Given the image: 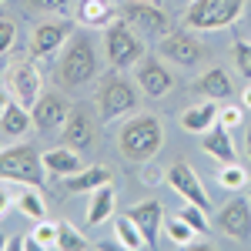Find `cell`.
I'll return each instance as SVG.
<instances>
[{
	"label": "cell",
	"instance_id": "obj_1",
	"mask_svg": "<svg viewBox=\"0 0 251 251\" xmlns=\"http://www.w3.org/2000/svg\"><path fill=\"white\" fill-rule=\"evenodd\" d=\"M161 144H164V124L154 114H134L127 124H121V131H117L121 154H124V161H134V164L154 161Z\"/></svg>",
	"mask_w": 251,
	"mask_h": 251
},
{
	"label": "cell",
	"instance_id": "obj_2",
	"mask_svg": "<svg viewBox=\"0 0 251 251\" xmlns=\"http://www.w3.org/2000/svg\"><path fill=\"white\" fill-rule=\"evenodd\" d=\"M97 77V50L94 40L87 34H71V40L60 47V60H57V84L74 91L84 87Z\"/></svg>",
	"mask_w": 251,
	"mask_h": 251
},
{
	"label": "cell",
	"instance_id": "obj_3",
	"mask_svg": "<svg viewBox=\"0 0 251 251\" xmlns=\"http://www.w3.org/2000/svg\"><path fill=\"white\" fill-rule=\"evenodd\" d=\"M0 181H14V184H47V168L44 154L30 144H14V148H0Z\"/></svg>",
	"mask_w": 251,
	"mask_h": 251
},
{
	"label": "cell",
	"instance_id": "obj_4",
	"mask_svg": "<svg viewBox=\"0 0 251 251\" xmlns=\"http://www.w3.org/2000/svg\"><path fill=\"white\" fill-rule=\"evenodd\" d=\"M104 50H107V64L114 71H131L144 57V37L124 17H117L111 27H104Z\"/></svg>",
	"mask_w": 251,
	"mask_h": 251
},
{
	"label": "cell",
	"instance_id": "obj_5",
	"mask_svg": "<svg viewBox=\"0 0 251 251\" xmlns=\"http://www.w3.org/2000/svg\"><path fill=\"white\" fill-rule=\"evenodd\" d=\"M97 114H100V124H111L117 117H127L137 111V87L131 80H124L121 74H111L97 84Z\"/></svg>",
	"mask_w": 251,
	"mask_h": 251
},
{
	"label": "cell",
	"instance_id": "obj_6",
	"mask_svg": "<svg viewBox=\"0 0 251 251\" xmlns=\"http://www.w3.org/2000/svg\"><path fill=\"white\" fill-rule=\"evenodd\" d=\"M245 0H191L184 10V24L191 30H221L241 17Z\"/></svg>",
	"mask_w": 251,
	"mask_h": 251
},
{
	"label": "cell",
	"instance_id": "obj_7",
	"mask_svg": "<svg viewBox=\"0 0 251 251\" xmlns=\"http://www.w3.org/2000/svg\"><path fill=\"white\" fill-rule=\"evenodd\" d=\"M121 17L127 20L144 40H161L174 30L168 10L164 7H154V3H124L121 7Z\"/></svg>",
	"mask_w": 251,
	"mask_h": 251
},
{
	"label": "cell",
	"instance_id": "obj_8",
	"mask_svg": "<svg viewBox=\"0 0 251 251\" xmlns=\"http://www.w3.org/2000/svg\"><path fill=\"white\" fill-rule=\"evenodd\" d=\"M7 87H10L14 100H20L24 107H34L37 97L44 94V74L34 60H14L7 67Z\"/></svg>",
	"mask_w": 251,
	"mask_h": 251
},
{
	"label": "cell",
	"instance_id": "obj_9",
	"mask_svg": "<svg viewBox=\"0 0 251 251\" xmlns=\"http://www.w3.org/2000/svg\"><path fill=\"white\" fill-rule=\"evenodd\" d=\"M214 225H218V231L228 234L231 241H238V245H251V201L234 191L231 201L221 204Z\"/></svg>",
	"mask_w": 251,
	"mask_h": 251
},
{
	"label": "cell",
	"instance_id": "obj_10",
	"mask_svg": "<svg viewBox=\"0 0 251 251\" xmlns=\"http://www.w3.org/2000/svg\"><path fill=\"white\" fill-rule=\"evenodd\" d=\"M157 50L168 64H177V67H198L204 60V44L191 30H171L168 37L157 40Z\"/></svg>",
	"mask_w": 251,
	"mask_h": 251
},
{
	"label": "cell",
	"instance_id": "obj_11",
	"mask_svg": "<svg viewBox=\"0 0 251 251\" xmlns=\"http://www.w3.org/2000/svg\"><path fill=\"white\" fill-rule=\"evenodd\" d=\"M164 181L171 184V191L181 198V201H191V204H198V208H211V201H208V191H204V184H201V177H198V171H194L188 161H177V164H171L168 168V174H164Z\"/></svg>",
	"mask_w": 251,
	"mask_h": 251
},
{
	"label": "cell",
	"instance_id": "obj_12",
	"mask_svg": "<svg viewBox=\"0 0 251 251\" xmlns=\"http://www.w3.org/2000/svg\"><path fill=\"white\" fill-rule=\"evenodd\" d=\"M94 137H97V121L94 114L87 111V107H71V114L64 121V127H60V141L67 144V148H74V151H91L94 148Z\"/></svg>",
	"mask_w": 251,
	"mask_h": 251
},
{
	"label": "cell",
	"instance_id": "obj_13",
	"mask_svg": "<svg viewBox=\"0 0 251 251\" xmlns=\"http://www.w3.org/2000/svg\"><path fill=\"white\" fill-rule=\"evenodd\" d=\"M71 34H74V20H44V24H37L34 34H30L34 57H54L71 40Z\"/></svg>",
	"mask_w": 251,
	"mask_h": 251
},
{
	"label": "cell",
	"instance_id": "obj_14",
	"mask_svg": "<svg viewBox=\"0 0 251 251\" xmlns=\"http://www.w3.org/2000/svg\"><path fill=\"white\" fill-rule=\"evenodd\" d=\"M134 77H137V87H141L148 97H154V100H157V97H164L174 87L171 71H168L157 57H151V54H144V57L134 64Z\"/></svg>",
	"mask_w": 251,
	"mask_h": 251
},
{
	"label": "cell",
	"instance_id": "obj_15",
	"mask_svg": "<svg viewBox=\"0 0 251 251\" xmlns=\"http://www.w3.org/2000/svg\"><path fill=\"white\" fill-rule=\"evenodd\" d=\"M30 114H34L37 131H57V127H64V121L71 114V104L64 94H40L37 104L30 107Z\"/></svg>",
	"mask_w": 251,
	"mask_h": 251
},
{
	"label": "cell",
	"instance_id": "obj_16",
	"mask_svg": "<svg viewBox=\"0 0 251 251\" xmlns=\"http://www.w3.org/2000/svg\"><path fill=\"white\" fill-rule=\"evenodd\" d=\"M127 214L137 221V228H141V234H144L148 248H154V245H157V234L164 231V208H161V201H154V198L137 201Z\"/></svg>",
	"mask_w": 251,
	"mask_h": 251
},
{
	"label": "cell",
	"instance_id": "obj_17",
	"mask_svg": "<svg viewBox=\"0 0 251 251\" xmlns=\"http://www.w3.org/2000/svg\"><path fill=\"white\" fill-rule=\"evenodd\" d=\"M34 131V114L30 107H24L20 100H10L3 111H0V137H10V141H20L24 134Z\"/></svg>",
	"mask_w": 251,
	"mask_h": 251
},
{
	"label": "cell",
	"instance_id": "obj_18",
	"mask_svg": "<svg viewBox=\"0 0 251 251\" xmlns=\"http://www.w3.org/2000/svg\"><path fill=\"white\" fill-rule=\"evenodd\" d=\"M201 151H204V154H211L214 161H221V164H231V161H238L231 127L214 124L211 131H204V134H201Z\"/></svg>",
	"mask_w": 251,
	"mask_h": 251
},
{
	"label": "cell",
	"instance_id": "obj_19",
	"mask_svg": "<svg viewBox=\"0 0 251 251\" xmlns=\"http://www.w3.org/2000/svg\"><path fill=\"white\" fill-rule=\"evenodd\" d=\"M117 20V10L107 0H80L77 10H74V24L87 27V30H100V27H111Z\"/></svg>",
	"mask_w": 251,
	"mask_h": 251
},
{
	"label": "cell",
	"instance_id": "obj_20",
	"mask_svg": "<svg viewBox=\"0 0 251 251\" xmlns=\"http://www.w3.org/2000/svg\"><path fill=\"white\" fill-rule=\"evenodd\" d=\"M218 124V100H201L181 111V127L188 134H204Z\"/></svg>",
	"mask_w": 251,
	"mask_h": 251
},
{
	"label": "cell",
	"instance_id": "obj_21",
	"mask_svg": "<svg viewBox=\"0 0 251 251\" xmlns=\"http://www.w3.org/2000/svg\"><path fill=\"white\" fill-rule=\"evenodd\" d=\"M194 91L201 97H208V100H228V97L234 94L231 77H228V71H221V67H208L201 77L194 80Z\"/></svg>",
	"mask_w": 251,
	"mask_h": 251
},
{
	"label": "cell",
	"instance_id": "obj_22",
	"mask_svg": "<svg viewBox=\"0 0 251 251\" xmlns=\"http://www.w3.org/2000/svg\"><path fill=\"white\" fill-rule=\"evenodd\" d=\"M44 168H47V174H54V177H71V174H77L84 168L80 164V151L67 148V144L50 148V151H44Z\"/></svg>",
	"mask_w": 251,
	"mask_h": 251
},
{
	"label": "cell",
	"instance_id": "obj_23",
	"mask_svg": "<svg viewBox=\"0 0 251 251\" xmlns=\"http://www.w3.org/2000/svg\"><path fill=\"white\" fill-rule=\"evenodd\" d=\"M111 168H104V164H94V168H80L77 174H71L64 184H67V191H97V188H104V184H111Z\"/></svg>",
	"mask_w": 251,
	"mask_h": 251
},
{
	"label": "cell",
	"instance_id": "obj_24",
	"mask_svg": "<svg viewBox=\"0 0 251 251\" xmlns=\"http://www.w3.org/2000/svg\"><path fill=\"white\" fill-rule=\"evenodd\" d=\"M114 184H104V188H97V191H91V201H87V225L91 228H97V225H104L111 214H114Z\"/></svg>",
	"mask_w": 251,
	"mask_h": 251
},
{
	"label": "cell",
	"instance_id": "obj_25",
	"mask_svg": "<svg viewBox=\"0 0 251 251\" xmlns=\"http://www.w3.org/2000/svg\"><path fill=\"white\" fill-rule=\"evenodd\" d=\"M114 238H117V245L127 248V251H144L148 248V241H144V234H141V228H137V221L131 214H117L114 218Z\"/></svg>",
	"mask_w": 251,
	"mask_h": 251
},
{
	"label": "cell",
	"instance_id": "obj_26",
	"mask_svg": "<svg viewBox=\"0 0 251 251\" xmlns=\"http://www.w3.org/2000/svg\"><path fill=\"white\" fill-rule=\"evenodd\" d=\"M17 208H20V214H27V218H34V221H44V218H47V204H44V198H40V188H34V184H20Z\"/></svg>",
	"mask_w": 251,
	"mask_h": 251
},
{
	"label": "cell",
	"instance_id": "obj_27",
	"mask_svg": "<svg viewBox=\"0 0 251 251\" xmlns=\"http://www.w3.org/2000/svg\"><path fill=\"white\" fill-rule=\"evenodd\" d=\"M164 234H168V241H171L174 248H188V245H194V238H198V231H194L181 214L164 218Z\"/></svg>",
	"mask_w": 251,
	"mask_h": 251
},
{
	"label": "cell",
	"instance_id": "obj_28",
	"mask_svg": "<svg viewBox=\"0 0 251 251\" xmlns=\"http://www.w3.org/2000/svg\"><path fill=\"white\" fill-rule=\"evenodd\" d=\"M218 184L225 188V191H241L245 184H251V174L238 164V161H231V164H221V171H218Z\"/></svg>",
	"mask_w": 251,
	"mask_h": 251
},
{
	"label": "cell",
	"instance_id": "obj_29",
	"mask_svg": "<svg viewBox=\"0 0 251 251\" xmlns=\"http://www.w3.org/2000/svg\"><path fill=\"white\" fill-rule=\"evenodd\" d=\"M57 248L60 251H87L91 241H87L71 221H57Z\"/></svg>",
	"mask_w": 251,
	"mask_h": 251
},
{
	"label": "cell",
	"instance_id": "obj_30",
	"mask_svg": "<svg viewBox=\"0 0 251 251\" xmlns=\"http://www.w3.org/2000/svg\"><path fill=\"white\" fill-rule=\"evenodd\" d=\"M231 54H234V67L241 71V77L251 80V44L248 40H234Z\"/></svg>",
	"mask_w": 251,
	"mask_h": 251
},
{
	"label": "cell",
	"instance_id": "obj_31",
	"mask_svg": "<svg viewBox=\"0 0 251 251\" xmlns=\"http://www.w3.org/2000/svg\"><path fill=\"white\" fill-rule=\"evenodd\" d=\"M181 218H184V221H188V225H191L198 234L208 231V211H204V208H198V204H191V201L181 208Z\"/></svg>",
	"mask_w": 251,
	"mask_h": 251
},
{
	"label": "cell",
	"instance_id": "obj_32",
	"mask_svg": "<svg viewBox=\"0 0 251 251\" xmlns=\"http://www.w3.org/2000/svg\"><path fill=\"white\" fill-rule=\"evenodd\" d=\"M218 124H225V127L245 124V104H241V107H238V104H221V107H218Z\"/></svg>",
	"mask_w": 251,
	"mask_h": 251
},
{
	"label": "cell",
	"instance_id": "obj_33",
	"mask_svg": "<svg viewBox=\"0 0 251 251\" xmlns=\"http://www.w3.org/2000/svg\"><path fill=\"white\" fill-rule=\"evenodd\" d=\"M34 241H37V248H57V225L40 221L34 228Z\"/></svg>",
	"mask_w": 251,
	"mask_h": 251
},
{
	"label": "cell",
	"instance_id": "obj_34",
	"mask_svg": "<svg viewBox=\"0 0 251 251\" xmlns=\"http://www.w3.org/2000/svg\"><path fill=\"white\" fill-rule=\"evenodd\" d=\"M17 44V24L14 20H0V54H10Z\"/></svg>",
	"mask_w": 251,
	"mask_h": 251
},
{
	"label": "cell",
	"instance_id": "obj_35",
	"mask_svg": "<svg viewBox=\"0 0 251 251\" xmlns=\"http://www.w3.org/2000/svg\"><path fill=\"white\" fill-rule=\"evenodd\" d=\"M30 7L47 14H71V0H30Z\"/></svg>",
	"mask_w": 251,
	"mask_h": 251
},
{
	"label": "cell",
	"instance_id": "obj_36",
	"mask_svg": "<svg viewBox=\"0 0 251 251\" xmlns=\"http://www.w3.org/2000/svg\"><path fill=\"white\" fill-rule=\"evenodd\" d=\"M164 174H168V171H157V168H144V174H141V181L154 188V184H161V181H164Z\"/></svg>",
	"mask_w": 251,
	"mask_h": 251
},
{
	"label": "cell",
	"instance_id": "obj_37",
	"mask_svg": "<svg viewBox=\"0 0 251 251\" xmlns=\"http://www.w3.org/2000/svg\"><path fill=\"white\" fill-rule=\"evenodd\" d=\"M14 201H17V198H10V191H7V188H0V218L10 211V204H14Z\"/></svg>",
	"mask_w": 251,
	"mask_h": 251
},
{
	"label": "cell",
	"instance_id": "obj_38",
	"mask_svg": "<svg viewBox=\"0 0 251 251\" xmlns=\"http://www.w3.org/2000/svg\"><path fill=\"white\" fill-rule=\"evenodd\" d=\"M10 100H14V94H10V87H3V84H0V111H3V107H7Z\"/></svg>",
	"mask_w": 251,
	"mask_h": 251
},
{
	"label": "cell",
	"instance_id": "obj_39",
	"mask_svg": "<svg viewBox=\"0 0 251 251\" xmlns=\"http://www.w3.org/2000/svg\"><path fill=\"white\" fill-rule=\"evenodd\" d=\"M241 104H245V111H251V80H248V87L241 91Z\"/></svg>",
	"mask_w": 251,
	"mask_h": 251
},
{
	"label": "cell",
	"instance_id": "obj_40",
	"mask_svg": "<svg viewBox=\"0 0 251 251\" xmlns=\"http://www.w3.org/2000/svg\"><path fill=\"white\" fill-rule=\"evenodd\" d=\"M245 154H248V161H251V124H248V131H245Z\"/></svg>",
	"mask_w": 251,
	"mask_h": 251
},
{
	"label": "cell",
	"instance_id": "obj_41",
	"mask_svg": "<svg viewBox=\"0 0 251 251\" xmlns=\"http://www.w3.org/2000/svg\"><path fill=\"white\" fill-rule=\"evenodd\" d=\"M0 248H7V238H3V234H0Z\"/></svg>",
	"mask_w": 251,
	"mask_h": 251
},
{
	"label": "cell",
	"instance_id": "obj_42",
	"mask_svg": "<svg viewBox=\"0 0 251 251\" xmlns=\"http://www.w3.org/2000/svg\"><path fill=\"white\" fill-rule=\"evenodd\" d=\"M0 3H3V0H0Z\"/></svg>",
	"mask_w": 251,
	"mask_h": 251
}]
</instances>
